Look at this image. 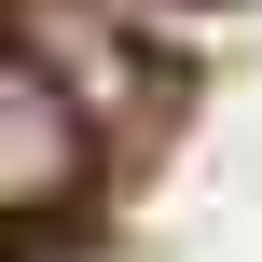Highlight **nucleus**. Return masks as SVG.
<instances>
[{
  "mask_svg": "<svg viewBox=\"0 0 262 262\" xmlns=\"http://www.w3.org/2000/svg\"><path fill=\"white\" fill-rule=\"evenodd\" d=\"M69 166H83V138H69V83H55L41 55H14V69H0V207L41 221V207L69 193Z\"/></svg>",
  "mask_w": 262,
  "mask_h": 262,
  "instance_id": "nucleus-1",
  "label": "nucleus"
}]
</instances>
